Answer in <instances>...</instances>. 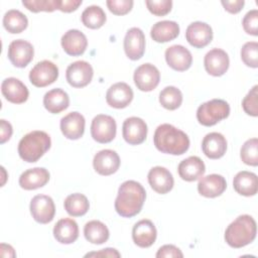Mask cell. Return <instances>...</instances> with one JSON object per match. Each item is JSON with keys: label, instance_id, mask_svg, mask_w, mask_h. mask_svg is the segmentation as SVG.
I'll use <instances>...</instances> for the list:
<instances>
[{"label": "cell", "instance_id": "22", "mask_svg": "<svg viewBox=\"0 0 258 258\" xmlns=\"http://www.w3.org/2000/svg\"><path fill=\"white\" fill-rule=\"evenodd\" d=\"M85 118L79 112H71L60 120V130L63 136L71 140L81 138L85 131Z\"/></svg>", "mask_w": 258, "mask_h": 258}, {"label": "cell", "instance_id": "42", "mask_svg": "<svg viewBox=\"0 0 258 258\" xmlns=\"http://www.w3.org/2000/svg\"><path fill=\"white\" fill-rule=\"evenodd\" d=\"M244 30L251 35H258V10L253 9L246 13L242 21Z\"/></svg>", "mask_w": 258, "mask_h": 258}, {"label": "cell", "instance_id": "46", "mask_svg": "<svg viewBox=\"0 0 258 258\" xmlns=\"http://www.w3.org/2000/svg\"><path fill=\"white\" fill-rule=\"evenodd\" d=\"M221 3L224 6L225 10H227L228 12H230L232 14H236L241 11V9L243 8V6L245 4V1L244 0H234V1L223 0V1H221Z\"/></svg>", "mask_w": 258, "mask_h": 258}, {"label": "cell", "instance_id": "17", "mask_svg": "<svg viewBox=\"0 0 258 258\" xmlns=\"http://www.w3.org/2000/svg\"><path fill=\"white\" fill-rule=\"evenodd\" d=\"M94 169L101 175H111L120 166V157L116 151L103 149L99 151L93 159Z\"/></svg>", "mask_w": 258, "mask_h": 258}, {"label": "cell", "instance_id": "40", "mask_svg": "<svg viewBox=\"0 0 258 258\" xmlns=\"http://www.w3.org/2000/svg\"><path fill=\"white\" fill-rule=\"evenodd\" d=\"M258 86H254L242 101V107L246 114L256 117L258 116Z\"/></svg>", "mask_w": 258, "mask_h": 258}, {"label": "cell", "instance_id": "10", "mask_svg": "<svg viewBox=\"0 0 258 258\" xmlns=\"http://www.w3.org/2000/svg\"><path fill=\"white\" fill-rule=\"evenodd\" d=\"M133 80L137 89L143 92H150L159 84L160 73L155 66L148 62L143 63L135 70Z\"/></svg>", "mask_w": 258, "mask_h": 258}, {"label": "cell", "instance_id": "47", "mask_svg": "<svg viewBox=\"0 0 258 258\" xmlns=\"http://www.w3.org/2000/svg\"><path fill=\"white\" fill-rule=\"evenodd\" d=\"M0 133H1V137H0V143L3 144L5 143L7 140L10 139L11 135H12V126L9 122H7L6 120L2 119L0 121Z\"/></svg>", "mask_w": 258, "mask_h": 258}, {"label": "cell", "instance_id": "39", "mask_svg": "<svg viewBox=\"0 0 258 258\" xmlns=\"http://www.w3.org/2000/svg\"><path fill=\"white\" fill-rule=\"evenodd\" d=\"M58 0H23L22 4L32 12H52L57 9Z\"/></svg>", "mask_w": 258, "mask_h": 258}, {"label": "cell", "instance_id": "32", "mask_svg": "<svg viewBox=\"0 0 258 258\" xmlns=\"http://www.w3.org/2000/svg\"><path fill=\"white\" fill-rule=\"evenodd\" d=\"M85 238L92 244H103L109 239V230L107 226L97 220L88 222L84 227Z\"/></svg>", "mask_w": 258, "mask_h": 258}, {"label": "cell", "instance_id": "5", "mask_svg": "<svg viewBox=\"0 0 258 258\" xmlns=\"http://www.w3.org/2000/svg\"><path fill=\"white\" fill-rule=\"evenodd\" d=\"M230 114L229 104L222 99H213L200 105L197 119L200 124L210 127L226 119Z\"/></svg>", "mask_w": 258, "mask_h": 258}, {"label": "cell", "instance_id": "24", "mask_svg": "<svg viewBox=\"0 0 258 258\" xmlns=\"http://www.w3.org/2000/svg\"><path fill=\"white\" fill-rule=\"evenodd\" d=\"M202 149L205 155L211 159H218L224 156L227 150V140L219 132L207 134L202 141Z\"/></svg>", "mask_w": 258, "mask_h": 258}, {"label": "cell", "instance_id": "48", "mask_svg": "<svg viewBox=\"0 0 258 258\" xmlns=\"http://www.w3.org/2000/svg\"><path fill=\"white\" fill-rule=\"evenodd\" d=\"M96 256H99V257H120L121 255L116 249H113V248H106V249H103L101 251L91 252V253H88V254L85 255V257H96Z\"/></svg>", "mask_w": 258, "mask_h": 258}, {"label": "cell", "instance_id": "12", "mask_svg": "<svg viewBox=\"0 0 258 258\" xmlns=\"http://www.w3.org/2000/svg\"><path fill=\"white\" fill-rule=\"evenodd\" d=\"M185 38L191 46L196 48H203L213 39L212 27L206 22H192L186 28Z\"/></svg>", "mask_w": 258, "mask_h": 258}, {"label": "cell", "instance_id": "28", "mask_svg": "<svg viewBox=\"0 0 258 258\" xmlns=\"http://www.w3.org/2000/svg\"><path fill=\"white\" fill-rule=\"evenodd\" d=\"M53 236L61 244H72L79 237V227L75 220L60 219L53 228Z\"/></svg>", "mask_w": 258, "mask_h": 258}, {"label": "cell", "instance_id": "7", "mask_svg": "<svg viewBox=\"0 0 258 258\" xmlns=\"http://www.w3.org/2000/svg\"><path fill=\"white\" fill-rule=\"evenodd\" d=\"M58 77V68L50 60L37 62L29 73L30 83L37 87L43 88L56 81Z\"/></svg>", "mask_w": 258, "mask_h": 258}, {"label": "cell", "instance_id": "36", "mask_svg": "<svg viewBox=\"0 0 258 258\" xmlns=\"http://www.w3.org/2000/svg\"><path fill=\"white\" fill-rule=\"evenodd\" d=\"M159 103L167 110H175L182 103V94L173 86L165 87L159 94Z\"/></svg>", "mask_w": 258, "mask_h": 258}, {"label": "cell", "instance_id": "38", "mask_svg": "<svg viewBox=\"0 0 258 258\" xmlns=\"http://www.w3.org/2000/svg\"><path fill=\"white\" fill-rule=\"evenodd\" d=\"M241 58L250 68L258 67V43L256 41L246 42L241 48Z\"/></svg>", "mask_w": 258, "mask_h": 258}, {"label": "cell", "instance_id": "31", "mask_svg": "<svg viewBox=\"0 0 258 258\" xmlns=\"http://www.w3.org/2000/svg\"><path fill=\"white\" fill-rule=\"evenodd\" d=\"M70 105L69 95L61 89H52L43 97L44 108L52 114H58Z\"/></svg>", "mask_w": 258, "mask_h": 258}, {"label": "cell", "instance_id": "33", "mask_svg": "<svg viewBox=\"0 0 258 258\" xmlns=\"http://www.w3.org/2000/svg\"><path fill=\"white\" fill-rule=\"evenodd\" d=\"M63 205L67 213L73 217L84 216L90 208V204L87 197L79 192L68 196L64 200Z\"/></svg>", "mask_w": 258, "mask_h": 258}, {"label": "cell", "instance_id": "8", "mask_svg": "<svg viewBox=\"0 0 258 258\" xmlns=\"http://www.w3.org/2000/svg\"><path fill=\"white\" fill-rule=\"evenodd\" d=\"M93 75L92 66L85 60H77L71 63L66 72L67 81L74 88H84L89 85Z\"/></svg>", "mask_w": 258, "mask_h": 258}, {"label": "cell", "instance_id": "45", "mask_svg": "<svg viewBox=\"0 0 258 258\" xmlns=\"http://www.w3.org/2000/svg\"><path fill=\"white\" fill-rule=\"evenodd\" d=\"M82 4V0H58L57 9L62 12H73Z\"/></svg>", "mask_w": 258, "mask_h": 258}, {"label": "cell", "instance_id": "13", "mask_svg": "<svg viewBox=\"0 0 258 258\" xmlns=\"http://www.w3.org/2000/svg\"><path fill=\"white\" fill-rule=\"evenodd\" d=\"M123 138L130 145L141 144L147 136V125L138 117L127 118L122 126Z\"/></svg>", "mask_w": 258, "mask_h": 258}, {"label": "cell", "instance_id": "1", "mask_svg": "<svg viewBox=\"0 0 258 258\" xmlns=\"http://www.w3.org/2000/svg\"><path fill=\"white\" fill-rule=\"evenodd\" d=\"M146 199V191L141 183L135 180L124 181L115 201L116 212L124 218H131L140 213Z\"/></svg>", "mask_w": 258, "mask_h": 258}, {"label": "cell", "instance_id": "11", "mask_svg": "<svg viewBox=\"0 0 258 258\" xmlns=\"http://www.w3.org/2000/svg\"><path fill=\"white\" fill-rule=\"evenodd\" d=\"M7 55L14 67L25 68L32 60L34 49L30 42L23 39H16L9 44Z\"/></svg>", "mask_w": 258, "mask_h": 258}, {"label": "cell", "instance_id": "29", "mask_svg": "<svg viewBox=\"0 0 258 258\" xmlns=\"http://www.w3.org/2000/svg\"><path fill=\"white\" fill-rule=\"evenodd\" d=\"M179 34V26L175 21H158L151 27V38L156 42H167L173 40Z\"/></svg>", "mask_w": 258, "mask_h": 258}, {"label": "cell", "instance_id": "20", "mask_svg": "<svg viewBox=\"0 0 258 258\" xmlns=\"http://www.w3.org/2000/svg\"><path fill=\"white\" fill-rule=\"evenodd\" d=\"M1 92L5 99L13 104H22L28 99L27 87L16 78H7L1 84Z\"/></svg>", "mask_w": 258, "mask_h": 258}, {"label": "cell", "instance_id": "2", "mask_svg": "<svg viewBox=\"0 0 258 258\" xmlns=\"http://www.w3.org/2000/svg\"><path fill=\"white\" fill-rule=\"evenodd\" d=\"M155 147L162 153L181 155L189 147L188 136L181 130L170 124L159 125L153 136Z\"/></svg>", "mask_w": 258, "mask_h": 258}, {"label": "cell", "instance_id": "19", "mask_svg": "<svg viewBox=\"0 0 258 258\" xmlns=\"http://www.w3.org/2000/svg\"><path fill=\"white\" fill-rule=\"evenodd\" d=\"M157 232L154 224L147 219L137 222L132 229L133 242L141 248L150 247L156 240Z\"/></svg>", "mask_w": 258, "mask_h": 258}, {"label": "cell", "instance_id": "44", "mask_svg": "<svg viewBox=\"0 0 258 258\" xmlns=\"http://www.w3.org/2000/svg\"><path fill=\"white\" fill-rule=\"evenodd\" d=\"M155 256L158 258H160V257H179V258H181V257H183V254L174 245H163L162 247H160L158 249Z\"/></svg>", "mask_w": 258, "mask_h": 258}, {"label": "cell", "instance_id": "37", "mask_svg": "<svg viewBox=\"0 0 258 258\" xmlns=\"http://www.w3.org/2000/svg\"><path fill=\"white\" fill-rule=\"evenodd\" d=\"M240 156L242 161L247 165H258V139L251 138L241 147Z\"/></svg>", "mask_w": 258, "mask_h": 258}, {"label": "cell", "instance_id": "9", "mask_svg": "<svg viewBox=\"0 0 258 258\" xmlns=\"http://www.w3.org/2000/svg\"><path fill=\"white\" fill-rule=\"evenodd\" d=\"M32 218L40 224H47L53 220L55 207L52 199L46 195H37L30 202Z\"/></svg>", "mask_w": 258, "mask_h": 258}, {"label": "cell", "instance_id": "35", "mask_svg": "<svg viewBox=\"0 0 258 258\" xmlns=\"http://www.w3.org/2000/svg\"><path fill=\"white\" fill-rule=\"evenodd\" d=\"M83 24L91 29H98L106 22V14L104 10L97 5L87 7L82 13Z\"/></svg>", "mask_w": 258, "mask_h": 258}, {"label": "cell", "instance_id": "27", "mask_svg": "<svg viewBox=\"0 0 258 258\" xmlns=\"http://www.w3.org/2000/svg\"><path fill=\"white\" fill-rule=\"evenodd\" d=\"M179 176L185 181H195L202 177L206 171L204 161L198 156H189L178 164Z\"/></svg>", "mask_w": 258, "mask_h": 258}, {"label": "cell", "instance_id": "18", "mask_svg": "<svg viewBox=\"0 0 258 258\" xmlns=\"http://www.w3.org/2000/svg\"><path fill=\"white\" fill-rule=\"evenodd\" d=\"M133 99V91L129 85L120 82L112 85L106 93V101L109 106L116 109L127 107Z\"/></svg>", "mask_w": 258, "mask_h": 258}, {"label": "cell", "instance_id": "23", "mask_svg": "<svg viewBox=\"0 0 258 258\" xmlns=\"http://www.w3.org/2000/svg\"><path fill=\"white\" fill-rule=\"evenodd\" d=\"M88 45L86 35L78 29L68 30L61 37V46L66 53L78 56L85 52Z\"/></svg>", "mask_w": 258, "mask_h": 258}, {"label": "cell", "instance_id": "34", "mask_svg": "<svg viewBox=\"0 0 258 258\" xmlns=\"http://www.w3.org/2000/svg\"><path fill=\"white\" fill-rule=\"evenodd\" d=\"M27 17L19 10H8L3 17V26L10 33H20L26 29Z\"/></svg>", "mask_w": 258, "mask_h": 258}, {"label": "cell", "instance_id": "43", "mask_svg": "<svg viewBox=\"0 0 258 258\" xmlns=\"http://www.w3.org/2000/svg\"><path fill=\"white\" fill-rule=\"evenodd\" d=\"M109 10L115 15H125L133 7L132 0H107Z\"/></svg>", "mask_w": 258, "mask_h": 258}, {"label": "cell", "instance_id": "25", "mask_svg": "<svg viewBox=\"0 0 258 258\" xmlns=\"http://www.w3.org/2000/svg\"><path fill=\"white\" fill-rule=\"evenodd\" d=\"M227 187L225 177L220 174H209L200 179L198 190L201 196L206 198H216L221 196Z\"/></svg>", "mask_w": 258, "mask_h": 258}, {"label": "cell", "instance_id": "15", "mask_svg": "<svg viewBox=\"0 0 258 258\" xmlns=\"http://www.w3.org/2000/svg\"><path fill=\"white\" fill-rule=\"evenodd\" d=\"M204 64L208 74L214 77H221L229 69L228 53L221 48H213L205 55Z\"/></svg>", "mask_w": 258, "mask_h": 258}, {"label": "cell", "instance_id": "4", "mask_svg": "<svg viewBox=\"0 0 258 258\" xmlns=\"http://www.w3.org/2000/svg\"><path fill=\"white\" fill-rule=\"evenodd\" d=\"M50 137L44 131L34 130L24 135L18 143V154L26 162H36L49 148Z\"/></svg>", "mask_w": 258, "mask_h": 258}, {"label": "cell", "instance_id": "21", "mask_svg": "<svg viewBox=\"0 0 258 258\" xmlns=\"http://www.w3.org/2000/svg\"><path fill=\"white\" fill-rule=\"evenodd\" d=\"M148 182L150 186L158 194L164 195L173 187V177L168 169L162 166H154L148 172Z\"/></svg>", "mask_w": 258, "mask_h": 258}, {"label": "cell", "instance_id": "14", "mask_svg": "<svg viewBox=\"0 0 258 258\" xmlns=\"http://www.w3.org/2000/svg\"><path fill=\"white\" fill-rule=\"evenodd\" d=\"M124 50L126 55L137 60L141 58L145 51V35L138 27L130 28L124 37Z\"/></svg>", "mask_w": 258, "mask_h": 258}, {"label": "cell", "instance_id": "16", "mask_svg": "<svg viewBox=\"0 0 258 258\" xmlns=\"http://www.w3.org/2000/svg\"><path fill=\"white\" fill-rule=\"evenodd\" d=\"M165 60L174 71L184 72L190 68L192 56L187 48L179 44H174L166 48Z\"/></svg>", "mask_w": 258, "mask_h": 258}, {"label": "cell", "instance_id": "41", "mask_svg": "<svg viewBox=\"0 0 258 258\" xmlns=\"http://www.w3.org/2000/svg\"><path fill=\"white\" fill-rule=\"evenodd\" d=\"M147 9L156 16H164L170 12L172 7L171 0H146Z\"/></svg>", "mask_w": 258, "mask_h": 258}, {"label": "cell", "instance_id": "3", "mask_svg": "<svg viewBox=\"0 0 258 258\" xmlns=\"http://www.w3.org/2000/svg\"><path fill=\"white\" fill-rule=\"evenodd\" d=\"M256 232L255 220L249 215H241L226 229L225 241L232 248H242L254 241Z\"/></svg>", "mask_w": 258, "mask_h": 258}, {"label": "cell", "instance_id": "6", "mask_svg": "<svg viewBox=\"0 0 258 258\" xmlns=\"http://www.w3.org/2000/svg\"><path fill=\"white\" fill-rule=\"evenodd\" d=\"M116 122L109 115L100 114L94 117L91 124V135L99 143H109L116 136Z\"/></svg>", "mask_w": 258, "mask_h": 258}, {"label": "cell", "instance_id": "30", "mask_svg": "<svg viewBox=\"0 0 258 258\" xmlns=\"http://www.w3.org/2000/svg\"><path fill=\"white\" fill-rule=\"evenodd\" d=\"M234 189L242 196L250 197L255 196L258 189L257 175L250 171H240L238 172L233 179Z\"/></svg>", "mask_w": 258, "mask_h": 258}, {"label": "cell", "instance_id": "26", "mask_svg": "<svg viewBox=\"0 0 258 258\" xmlns=\"http://www.w3.org/2000/svg\"><path fill=\"white\" fill-rule=\"evenodd\" d=\"M49 180V172L43 167H34L25 170L19 177V185L26 189L32 190L44 186Z\"/></svg>", "mask_w": 258, "mask_h": 258}]
</instances>
